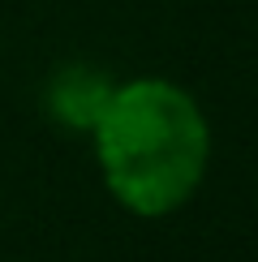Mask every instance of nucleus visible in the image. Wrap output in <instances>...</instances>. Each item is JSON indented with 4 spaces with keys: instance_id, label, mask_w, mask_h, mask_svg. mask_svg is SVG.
<instances>
[{
    "instance_id": "2",
    "label": "nucleus",
    "mask_w": 258,
    "mask_h": 262,
    "mask_svg": "<svg viewBox=\"0 0 258 262\" xmlns=\"http://www.w3.org/2000/svg\"><path fill=\"white\" fill-rule=\"evenodd\" d=\"M112 91H116V78L107 69L73 60V64H60L48 78V86H43V107H48V116L60 129L91 134L95 121L103 116L107 99H112Z\"/></svg>"
},
{
    "instance_id": "1",
    "label": "nucleus",
    "mask_w": 258,
    "mask_h": 262,
    "mask_svg": "<svg viewBox=\"0 0 258 262\" xmlns=\"http://www.w3.org/2000/svg\"><path fill=\"white\" fill-rule=\"evenodd\" d=\"M86 138L95 142L107 193L142 220L181 211L198 193L211 163L207 112L185 86L168 78L116 82Z\"/></svg>"
}]
</instances>
